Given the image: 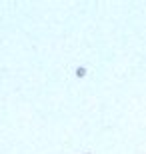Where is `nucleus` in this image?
Listing matches in <instances>:
<instances>
[]
</instances>
